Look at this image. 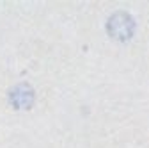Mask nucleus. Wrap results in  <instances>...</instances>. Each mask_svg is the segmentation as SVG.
<instances>
[{"label":"nucleus","mask_w":149,"mask_h":148,"mask_svg":"<svg viewBox=\"0 0 149 148\" xmlns=\"http://www.w3.org/2000/svg\"><path fill=\"white\" fill-rule=\"evenodd\" d=\"M107 32L116 41H130L135 34V20L130 13L117 11L107 22Z\"/></svg>","instance_id":"f257e3e1"},{"label":"nucleus","mask_w":149,"mask_h":148,"mask_svg":"<svg viewBox=\"0 0 149 148\" xmlns=\"http://www.w3.org/2000/svg\"><path fill=\"white\" fill-rule=\"evenodd\" d=\"M34 89L29 84H18L9 91V102L14 109H30L34 105Z\"/></svg>","instance_id":"f03ea898"}]
</instances>
